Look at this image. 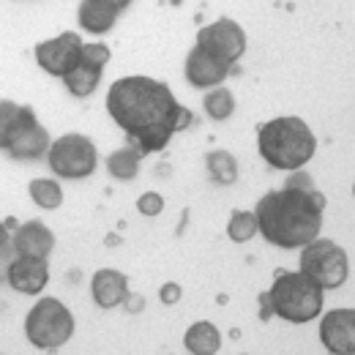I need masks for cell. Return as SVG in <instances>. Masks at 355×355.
Masks as SVG:
<instances>
[{"instance_id":"8","label":"cell","mask_w":355,"mask_h":355,"mask_svg":"<svg viewBox=\"0 0 355 355\" xmlns=\"http://www.w3.org/2000/svg\"><path fill=\"white\" fill-rule=\"evenodd\" d=\"M83 46H85V42H83L80 33L66 31V33L49 39V42L36 44V63L44 69L46 74L63 80L69 71H74V69L80 66V60H83Z\"/></svg>"},{"instance_id":"26","label":"cell","mask_w":355,"mask_h":355,"mask_svg":"<svg viewBox=\"0 0 355 355\" xmlns=\"http://www.w3.org/2000/svg\"><path fill=\"white\" fill-rule=\"evenodd\" d=\"M14 257H17V252H14V243H11V238H8L6 243H0V282H6L8 266H11Z\"/></svg>"},{"instance_id":"11","label":"cell","mask_w":355,"mask_h":355,"mask_svg":"<svg viewBox=\"0 0 355 355\" xmlns=\"http://www.w3.org/2000/svg\"><path fill=\"white\" fill-rule=\"evenodd\" d=\"M183 71H186L189 85H194V88H216L230 77L232 63H224L219 58H214L211 52H205L202 46H194L186 55Z\"/></svg>"},{"instance_id":"5","label":"cell","mask_w":355,"mask_h":355,"mask_svg":"<svg viewBox=\"0 0 355 355\" xmlns=\"http://www.w3.org/2000/svg\"><path fill=\"white\" fill-rule=\"evenodd\" d=\"M25 336L39 350H58L74 336V314L58 298H39L25 317Z\"/></svg>"},{"instance_id":"2","label":"cell","mask_w":355,"mask_h":355,"mask_svg":"<svg viewBox=\"0 0 355 355\" xmlns=\"http://www.w3.org/2000/svg\"><path fill=\"white\" fill-rule=\"evenodd\" d=\"M325 197L317 189H293L282 186L260 197L254 216L257 232H263L268 243L279 249H301L314 241L322 227Z\"/></svg>"},{"instance_id":"15","label":"cell","mask_w":355,"mask_h":355,"mask_svg":"<svg viewBox=\"0 0 355 355\" xmlns=\"http://www.w3.org/2000/svg\"><path fill=\"white\" fill-rule=\"evenodd\" d=\"M36 112L28 104H14L8 98L0 101V150H8L11 142L25 132L31 123H36Z\"/></svg>"},{"instance_id":"31","label":"cell","mask_w":355,"mask_h":355,"mask_svg":"<svg viewBox=\"0 0 355 355\" xmlns=\"http://www.w3.org/2000/svg\"><path fill=\"white\" fill-rule=\"evenodd\" d=\"M11 235H8V227H6V222H0V243H6Z\"/></svg>"},{"instance_id":"19","label":"cell","mask_w":355,"mask_h":355,"mask_svg":"<svg viewBox=\"0 0 355 355\" xmlns=\"http://www.w3.org/2000/svg\"><path fill=\"white\" fill-rule=\"evenodd\" d=\"M101 71H104V66L90 63V60L83 58L80 66L63 77V85H66V90H69L71 96L85 98V96H90L93 90L98 88V83H101Z\"/></svg>"},{"instance_id":"23","label":"cell","mask_w":355,"mask_h":355,"mask_svg":"<svg viewBox=\"0 0 355 355\" xmlns=\"http://www.w3.org/2000/svg\"><path fill=\"white\" fill-rule=\"evenodd\" d=\"M202 110L208 112L211 121H227L235 112V96H232V90L222 88V85L208 90L205 98H202Z\"/></svg>"},{"instance_id":"9","label":"cell","mask_w":355,"mask_h":355,"mask_svg":"<svg viewBox=\"0 0 355 355\" xmlns=\"http://www.w3.org/2000/svg\"><path fill=\"white\" fill-rule=\"evenodd\" d=\"M197 46H202L205 52H211L214 58H219L224 63H235L246 52V33L238 22H232L230 17H222L211 25L200 28Z\"/></svg>"},{"instance_id":"24","label":"cell","mask_w":355,"mask_h":355,"mask_svg":"<svg viewBox=\"0 0 355 355\" xmlns=\"http://www.w3.org/2000/svg\"><path fill=\"white\" fill-rule=\"evenodd\" d=\"M227 235L235 243H246L257 235V216L254 211H232L230 224H227Z\"/></svg>"},{"instance_id":"30","label":"cell","mask_w":355,"mask_h":355,"mask_svg":"<svg viewBox=\"0 0 355 355\" xmlns=\"http://www.w3.org/2000/svg\"><path fill=\"white\" fill-rule=\"evenodd\" d=\"M98 3H104V6H110V8H115L118 14H121L123 8H129V6H132V0H98Z\"/></svg>"},{"instance_id":"14","label":"cell","mask_w":355,"mask_h":355,"mask_svg":"<svg viewBox=\"0 0 355 355\" xmlns=\"http://www.w3.org/2000/svg\"><path fill=\"white\" fill-rule=\"evenodd\" d=\"M14 252L17 254H28V257H49V252L55 249V232L44 222H25L14 227L11 235Z\"/></svg>"},{"instance_id":"6","label":"cell","mask_w":355,"mask_h":355,"mask_svg":"<svg viewBox=\"0 0 355 355\" xmlns=\"http://www.w3.org/2000/svg\"><path fill=\"white\" fill-rule=\"evenodd\" d=\"M301 273H306L314 279L322 290H336L347 282L350 273V263H347V252L328 241V238H314L309 243L301 246Z\"/></svg>"},{"instance_id":"3","label":"cell","mask_w":355,"mask_h":355,"mask_svg":"<svg viewBox=\"0 0 355 355\" xmlns=\"http://www.w3.org/2000/svg\"><path fill=\"white\" fill-rule=\"evenodd\" d=\"M257 150L273 170L293 173L306 167L317 150V139L304 118L284 115L257 126Z\"/></svg>"},{"instance_id":"27","label":"cell","mask_w":355,"mask_h":355,"mask_svg":"<svg viewBox=\"0 0 355 355\" xmlns=\"http://www.w3.org/2000/svg\"><path fill=\"white\" fill-rule=\"evenodd\" d=\"M180 287H178L175 282H167V284H162V290H159V301L162 304H167V306H175L178 301H180Z\"/></svg>"},{"instance_id":"29","label":"cell","mask_w":355,"mask_h":355,"mask_svg":"<svg viewBox=\"0 0 355 355\" xmlns=\"http://www.w3.org/2000/svg\"><path fill=\"white\" fill-rule=\"evenodd\" d=\"M273 317V309H270V298H268V293H263L260 295V320L263 322H268Z\"/></svg>"},{"instance_id":"25","label":"cell","mask_w":355,"mask_h":355,"mask_svg":"<svg viewBox=\"0 0 355 355\" xmlns=\"http://www.w3.org/2000/svg\"><path fill=\"white\" fill-rule=\"evenodd\" d=\"M137 211H139L142 216L153 219V216H159V214L164 211V197H162L159 191H145V194L137 200Z\"/></svg>"},{"instance_id":"10","label":"cell","mask_w":355,"mask_h":355,"mask_svg":"<svg viewBox=\"0 0 355 355\" xmlns=\"http://www.w3.org/2000/svg\"><path fill=\"white\" fill-rule=\"evenodd\" d=\"M320 342L328 353H355V309H331L320 320Z\"/></svg>"},{"instance_id":"7","label":"cell","mask_w":355,"mask_h":355,"mask_svg":"<svg viewBox=\"0 0 355 355\" xmlns=\"http://www.w3.org/2000/svg\"><path fill=\"white\" fill-rule=\"evenodd\" d=\"M46 164L63 180H83V178H90L96 173L98 150H96L93 139H88L85 134H63L49 145Z\"/></svg>"},{"instance_id":"1","label":"cell","mask_w":355,"mask_h":355,"mask_svg":"<svg viewBox=\"0 0 355 355\" xmlns=\"http://www.w3.org/2000/svg\"><path fill=\"white\" fill-rule=\"evenodd\" d=\"M107 112L126 134L129 145L145 153H159L178 132L197 118L175 98L167 83L153 77H121L107 93Z\"/></svg>"},{"instance_id":"17","label":"cell","mask_w":355,"mask_h":355,"mask_svg":"<svg viewBox=\"0 0 355 355\" xmlns=\"http://www.w3.org/2000/svg\"><path fill=\"white\" fill-rule=\"evenodd\" d=\"M118 19V11L98 3V0H83L80 3V11H77V22L83 31H88L93 36H101V33H110L112 25Z\"/></svg>"},{"instance_id":"16","label":"cell","mask_w":355,"mask_h":355,"mask_svg":"<svg viewBox=\"0 0 355 355\" xmlns=\"http://www.w3.org/2000/svg\"><path fill=\"white\" fill-rule=\"evenodd\" d=\"M49 145H52V139H49V132H46L44 126L36 121V123H31L25 132L19 134L14 142H11V148L6 150L11 159H22V162H36V159H42L46 156V150H49Z\"/></svg>"},{"instance_id":"4","label":"cell","mask_w":355,"mask_h":355,"mask_svg":"<svg viewBox=\"0 0 355 355\" xmlns=\"http://www.w3.org/2000/svg\"><path fill=\"white\" fill-rule=\"evenodd\" d=\"M268 298L276 317L301 325L322 314L325 290L301 270H279L273 287L268 290Z\"/></svg>"},{"instance_id":"21","label":"cell","mask_w":355,"mask_h":355,"mask_svg":"<svg viewBox=\"0 0 355 355\" xmlns=\"http://www.w3.org/2000/svg\"><path fill=\"white\" fill-rule=\"evenodd\" d=\"M139 150L126 145V148H118L115 153H110L107 159V173L115 178V180H134L139 173Z\"/></svg>"},{"instance_id":"13","label":"cell","mask_w":355,"mask_h":355,"mask_svg":"<svg viewBox=\"0 0 355 355\" xmlns=\"http://www.w3.org/2000/svg\"><path fill=\"white\" fill-rule=\"evenodd\" d=\"M90 295H93L96 306H101V309L121 306L126 301V295H129V279H126V273L112 270V268L96 270L93 279H90Z\"/></svg>"},{"instance_id":"18","label":"cell","mask_w":355,"mask_h":355,"mask_svg":"<svg viewBox=\"0 0 355 355\" xmlns=\"http://www.w3.org/2000/svg\"><path fill=\"white\" fill-rule=\"evenodd\" d=\"M183 345L191 355H216L222 350V334H219V328L214 322L200 320L186 331Z\"/></svg>"},{"instance_id":"20","label":"cell","mask_w":355,"mask_h":355,"mask_svg":"<svg viewBox=\"0 0 355 355\" xmlns=\"http://www.w3.org/2000/svg\"><path fill=\"white\" fill-rule=\"evenodd\" d=\"M205 167H208V175L214 183L219 186H232L238 180V159L230 153V150H211L208 159H205Z\"/></svg>"},{"instance_id":"28","label":"cell","mask_w":355,"mask_h":355,"mask_svg":"<svg viewBox=\"0 0 355 355\" xmlns=\"http://www.w3.org/2000/svg\"><path fill=\"white\" fill-rule=\"evenodd\" d=\"M284 186H293V189H314V180H311V175L301 173V170H293V175L284 180Z\"/></svg>"},{"instance_id":"22","label":"cell","mask_w":355,"mask_h":355,"mask_svg":"<svg viewBox=\"0 0 355 355\" xmlns=\"http://www.w3.org/2000/svg\"><path fill=\"white\" fill-rule=\"evenodd\" d=\"M28 191H31L33 202H36L39 208H44V211H55V208H60V202H63V189H60V183L52 180V178H36V180H31Z\"/></svg>"},{"instance_id":"12","label":"cell","mask_w":355,"mask_h":355,"mask_svg":"<svg viewBox=\"0 0 355 355\" xmlns=\"http://www.w3.org/2000/svg\"><path fill=\"white\" fill-rule=\"evenodd\" d=\"M6 282L22 293V295H39L44 293V287L49 284V266L46 257H28V254H17L8 266V276Z\"/></svg>"}]
</instances>
